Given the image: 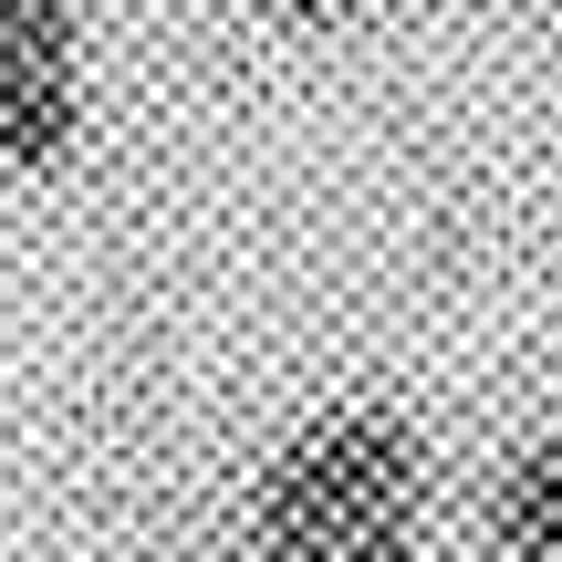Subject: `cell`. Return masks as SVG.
<instances>
[{"label": "cell", "mask_w": 562, "mask_h": 562, "mask_svg": "<svg viewBox=\"0 0 562 562\" xmlns=\"http://www.w3.org/2000/svg\"><path fill=\"white\" fill-rule=\"evenodd\" d=\"M427 501V427L406 406H323L302 438H281L250 480V552L261 562H323L417 531Z\"/></svg>", "instance_id": "cell-1"}, {"label": "cell", "mask_w": 562, "mask_h": 562, "mask_svg": "<svg viewBox=\"0 0 562 562\" xmlns=\"http://www.w3.org/2000/svg\"><path fill=\"white\" fill-rule=\"evenodd\" d=\"M271 11H281V21H344L355 0H271Z\"/></svg>", "instance_id": "cell-5"}, {"label": "cell", "mask_w": 562, "mask_h": 562, "mask_svg": "<svg viewBox=\"0 0 562 562\" xmlns=\"http://www.w3.org/2000/svg\"><path fill=\"white\" fill-rule=\"evenodd\" d=\"M490 542L510 562H562V438H531L490 480Z\"/></svg>", "instance_id": "cell-3"}, {"label": "cell", "mask_w": 562, "mask_h": 562, "mask_svg": "<svg viewBox=\"0 0 562 562\" xmlns=\"http://www.w3.org/2000/svg\"><path fill=\"white\" fill-rule=\"evenodd\" d=\"M323 562H417V531H385V542H355V552H323Z\"/></svg>", "instance_id": "cell-4"}, {"label": "cell", "mask_w": 562, "mask_h": 562, "mask_svg": "<svg viewBox=\"0 0 562 562\" xmlns=\"http://www.w3.org/2000/svg\"><path fill=\"white\" fill-rule=\"evenodd\" d=\"M74 0H0V167H53L83 136Z\"/></svg>", "instance_id": "cell-2"}]
</instances>
